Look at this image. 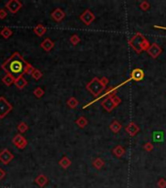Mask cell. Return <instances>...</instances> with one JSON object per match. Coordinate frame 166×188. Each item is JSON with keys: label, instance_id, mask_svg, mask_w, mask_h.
I'll use <instances>...</instances> for the list:
<instances>
[{"label": "cell", "instance_id": "1", "mask_svg": "<svg viewBox=\"0 0 166 188\" xmlns=\"http://www.w3.org/2000/svg\"><path fill=\"white\" fill-rule=\"evenodd\" d=\"M1 69L7 75L12 76L16 79L24 75H31L35 68L26 61L19 52H14L12 56L1 65Z\"/></svg>", "mask_w": 166, "mask_h": 188}, {"label": "cell", "instance_id": "2", "mask_svg": "<svg viewBox=\"0 0 166 188\" xmlns=\"http://www.w3.org/2000/svg\"><path fill=\"white\" fill-rule=\"evenodd\" d=\"M108 83V79L107 77H93L91 81L86 84V89L95 97L99 96L106 90V86Z\"/></svg>", "mask_w": 166, "mask_h": 188}, {"label": "cell", "instance_id": "3", "mask_svg": "<svg viewBox=\"0 0 166 188\" xmlns=\"http://www.w3.org/2000/svg\"><path fill=\"white\" fill-rule=\"evenodd\" d=\"M128 44L137 53H141L142 51H147L148 48L150 47V42L141 33H136L132 38L129 39Z\"/></svg>", "mask_w": 166, "mask_h": 188}, {"label": "cell", "instance_id": "4", "mask_svg": "<svg viewBox=\"0 0 166 188\" xmlns=\"http://www.w3.org/2000/svg\"><path fill=\"white\" fill-rule=\"evenodd\" d=\"M120 103H121V99L119 97H117L116 95H111L105 97V99L101 102V105L107 112H111Z\"/></svg>", "mask_w": 166, "mask_h": 188}, {"label": "cell", "instance_id": "5", "mask_svg": "<svg viewBox=\"0 0 166 188\" xmlns=\"http://www.w3.org/2000/svg\"><path fill=\"white\" fill-rule=\"evenodd\" d=\"M12 110V104L4 96H0V119H4Z\"/></svg>", "mask_w": 166, "mask_h": 188}, {"label": "cell", "instance_id": "6", "mask_svg": "<svg viewBox=\"0 0 166 188\" xmlns=\"http://www.w3.org/2000/svg\"><path fill=\"white\" fill-rule=\"evenodd\" d=\"M22 7V4L19 0H9L5 3V8H6L10 13L17 14Z\"/></svg>", "mask_w": 166, "mask_h": 188}, {"label": "cell", "instance_id": "7", "mask_svg": "<svg viewBox=\"0 0 166 188\" xmlns=\"http://www.w3.org/2000/svg\"><path fill=\"white\" fill-rule=\"evenodd\" d=\"M79 19L81 20V22L83 23L84 25L86 26H90L92 23L95 21L96 16L94 15V13H92L89 9H86L84 12L79 16Z\"/></svg>", "mask_w": 166, "mask_h": 188}, {"label": "cell", "instance_id": "8", "mask_svg": "<svg viewBox=\"0 0 166 188\" xmlns=\"http://www.w3.org/2000/svg\"><path fill=\"white\" fill-rule=\"evenodd\" d=\"M12 143L19 149L22 150L27 146V140L22 136V134H16L13 139H12Z\"/></svg>", "mask_w": 166, "mask_h": 188}, {"label": "cell", "instance_id": "9", "mask_svg": "<svg viewBox=\"0 0 166 188\" xmlns=\"http://www.w3.org/2000/svg\"><path fill=\"white\" fill-rule=\"evenodd\" d=\"M14 155L9 149H4L0 152V162L3 165H8L11 161H13Z\"/></svg>", "mask_w": 166, "mask_h": 188}, {"label": "cell", "instance_id": "10", "mask_svg": "<svg viewBox=\"0 0 166 188\" xmlns=\"http://www.w3.org/2000/svg\"><path fill=\"white\" fill-rule=\"evenodd\" d=\"M147 51H148V53L152 57V58H157V57L161 54L162 49L156 43H153V44L150 45V47L148 48Z\"/></svg>", "mask_w": 166, "mask_h": 188}, {"label": "cell", "instance_id": "11", "mask_svg": "<svg viewBox=\"0 0 166 188\" xmlns=\"http://www.w3.org/2000/svg\"><path fill=\"white\" fill-rule=\"evenodd\" d=\"M65 17H66V13L61 8H56L53 12L51 13V18L57 23L62 22L65 19Z\"/></svg>", "mask_w": 166, "mask_h": 188}, {"label": "cell", "instance_id": "12", "mask_svg": "<svg viewBox=\"0 0 166 188\" xmlns=\"http://www.w3.org/2000/svg\"><path fill=\"white\" fill-rule=\"evenodd\" d=\"M54 45H55V43L52 39L47 37L40 43V47H41L44 51H46V52H50V51L54 48Z\"/></svg>", "mask_w": 166, "mask_h": 188}, {"label": "cell", "instance_id": "13", "mask_svg": "<svg viewBox=\"0 0 166 188\" xmlns=\"http://www.w3.org/2000/svg\"><path fill=\"white\" fill-rule=\"evenodd\" d=\"M144 76H145V73H144V72H143V70L135 69L132 71V73H131L130 79H133V81H140L144 78Z\"/></svg>", "mask_w": 166, "mask_h": 188}, {"label": "cell", "instance_id": "14", "mask_svg": "<svg viewBox=\"0 0 166 188\" xmlns=\"http://www.w3.org/2000/svg\"><path fill=\"white\" fill-rule=\"evenodd\" d=\"M125 130L127 132V133L130 135V136H135L137 133L139 132V127L135 123H130L126 127H125Z\"/></svg>", "mask_w": 166, "mask_h": 188}, {"label": "cell", "instance_id": "15", "mask_svg": "<svg viewBox=\"0 0 166 188\" xmlns=\"http://www.w3.org/2000/svg\"><path fill=\"white\" fill-rule=\"evenodd\" d=\"M27 81L26 79L24 77V76H21V77H17L16 79H15V81H14V84H15V86L18 88V89H20V90H22V89H24L26 85H27Z\"/></svg>", "mask_w": 166, "mask_h": 188}, {"label": "cell", "instance_id": "16", "mask_svg": "<svg viewBox=\"0 0 166 188\" xmlns=\"http://www.w3.org/2000/svg\"><path fill=\"white\" fill-rule=\"evenodd\" d=\"M33 31L37 36H43L47 31V27L42 24H38L33 27Z\"/></svg>", "mask_w": 166, "mask_h": 188}, {"label": "cell", "instance_id": "17", "mask_svg": "<svg viewBox=\"0 0 166 188\" xmlns=\"http://www.w3.org/2000/svg\"><path fill=\"white\" fill-rule=\"evenodd\" d=\"M34 182H35L39 187H44L48 183V178L45 174L41 173V174H39L35 179H34Z\"/></svg>", "mask_w": 166, "mask_h": 188}, {"label": "cell", "instance_id": "18", "mask_svg": "<svg viewBox=\"0 0 166 188\" xmlns=\"http://www.w3.org/2000/svg\"><path fill=\"white\" fill-rule=\"evenodd\" d=\"M59 165H60V167L63 168L64 169H67L71 167V161L68 159L67 156H64L63 157L61 160L59 161Z\"/></svg>", "mask_w": 166, "mask_h": 188}, {"label": "cell", "instance_id": "19", "mask_svg": "<svg viewBox=\"0 0 166 188\" xmlns=\"http://www.w3.org/2000/svg\"><path fill=\"white\" fill-rule=\"evenodd\" d=\"M12 35H13V31L8 27H4L2 30L0 31V36H1L4 39H8Z\"/></svg>", "mask_w": 166, "mask_h": 188}, {"label": "cell", "instance_id": "20", "mask_svg": "<svg viewBox=\"0 0 166 188\" xmlns=\"http://www.w3.org/2000/svg\"><path fill=\"white\" fill-rule=\"evenodd\" d=\"M112 154L115 157L117 158H120V157H122L124 154H125V149L122 147V146H116V147H114L113 149H112Z\"/></svg>", "mask_w": 166, "mask_h": 188}, {"label": "cell", "instance_id": "21", "mask_svg": "<svg viewBox=\"0 0 166 188\" xmlns=\"http://www.w3.org/2000/svg\"><path fill=\"white\" fill-rule=\"evenodd\" d=\"M75 123H76V125L78 127H80V128H84L85 127H86V125L88 124V119L85 118V117H83V116H81V117H79L76 121H75Z\"/></svg>", "mask_w": 166, "mask_h": 188}, {"label": "cell", "instance_id": "22", "mask_svg": "<svg viewBox=\"0 0 166 188\" xmlns=\"http://www.w3.org/2000/svg\"><path fill=\"white\" fill-rule=\"evenodd\" d=\"M121 127H122L121 123H120L119 122H117V121H113V122L111 123V125H110L111 130L112 132H114V133H117L119 130L121 129Z\"/></svg>", "mask_w": 166, "mask_h": 188}, {"label": "cell", "instance_id": "23", "mask_svg": "<svg viewBox=\"0 0 166 188\" xmlns=\"http://www.w3.org/2000/svg\"><path fill=\"white\" fill-rule=\"evenodd\" d=\"M15 81V78L12 77V76H10V75H5L3 77H2V82L5 84V85H7V86H10V85H12Z\"/></svg>", "mask_w": 166, "mask_h": 188}, {"label": "cell", "instance_id": "24", "mask_svg": "<svg viewBox=\"0 0 166 188\" xmlns=\"http://www.w3.org/2000/svg\"><path fill=\"white\" fill-rule=\"evenodd\" d=\"M92 165H93V167H94L95 169H101L103 167L105 166V162H104V160H102L101 158H96L95 160H93Z\"/></svg>", "mask_w": 166, "mask_h": 188}, {"label": "cell", "instance_id": "25", "mask_svg": "<svg viewBox=\"0 0 166 188\" xmlns=\"http://www.w3.org/2000/svg\"><path fill=\"white\" fill-rule=\"evenodd\" d=\"M67 105L68 108H71V109H75L78 106V100L75 97H71L67 101Z\"/></svg>", "mask_w": 166, "mask_h": 188}, {"label": "cell", "instance_id": "26", "mask_svg": "<svg viewBox=\"0 0 166 188\" xmlns=\"http://www.w3.org/2000/svg\"><path fill=\"white\" fill-rule=\"evenodd\" d=\"M17 128H18V130L21 133H25V132H26L27 130H28V125L25 122H21V123H19Z\"/></svg>", "mask_w": 166, "mask_h": 188}, {"label": "cell", "instance_id": "27", "mask_svg": "<svg viewBox=\"0 0 166 188\" xmlns=\"http://www.w3.org/2000/svg\"><path fill=\"white\" fill-rule=\"evenodd\" d=\"M30 76L32 77V78L35 79V81H39V79L43 77V73H42V72L40 71V70H38V69H34V71L32 72V73H31Z\"/></svg>", "mask_w": 166, "mask_h": 188}, {"label": "cell", "instance_id": "28", "mask_svg": "<svg viewBox=\"0 0 166 188\" xmlns=\"http://www.w3.org/2000/svg\"><path fill=\"white\" fill-rule=\"evenodd\" d=\"M33 94L36 98H41L43 97V95L45 94V91L41 87H36L33 90Z\"/></svg>", "mask_w": 166, "mask_h": 188}, {"label": "cell", "instance_id": "29", "mask_svg": "<svg viewBox=\"0 0 166 188\" xmlns=\"http://www.w3.org/2000/svg\"><path fill=\"white\" fill-rule=\"evenodd\" d=\"M70 42L74 45V46H76V45L80 42V37L77 36V35H72L71 37H70Z\"/></svg>", "mask_w": 166, "mask_h": 188}, {"label": "cell", "instance_id": "30", "mask_svg": "<svg viewBox=\"0 0 166 188\" xmlns=\"http://www.w3.org/2000/svg\"><path fill=\"white\" fill-rule=\"evenodd\" d=\"M152 137H153V140H156L157 142L162 141L163 140V132H154Z\"/></svg>", "mask_w": 166, "mask_h": 188}, {"label": "cell", "instance_id": "31", "mask_svg": "<svg viewBox=\"0 0 166 188\" xmlns=\"http://www.w3.org/2000/svg\"><path fill=\"white\" fill-rule=\"evenodd\" d=\"M140 8L142 10H148V8H150V4H148V2H147V1H143L140 4Z\"/></svg>", "mask_w": 166, "mask_h": 188}, {"label": "cell", "instance_id": "32", "mask_svg": "<svg viewBox=\"0 0 166 188\" xmlns=\"http://www.w3.org/2000/svg\"><path fill=\"white\" fill-rule=\"evenodd\" d=\"M7 17V12L5 9H0V20H4Z\"/></svg>", "mask_w": 166, "mask_h": 188}, {"label": "cell", "instance_id": "33", "mask_svg": "<svg viewBox=\"0 0 166 188\" xmlns=\"http://www.w3.org/2000/svg\"><path fill=\"white\" fill-rule=\"evenodd\" d=\"M144 148L147 151H152L153 149V146H152V144L151 143V142H148V143H146L144 145Z\"/></svg>", "mask_w": 166, "mask_h": 188}, {"label": "cell", "instance_id": "34", "mask_svg": "<svg viewBox=\"0 0 166 188\" xmlns=\"http://www.w3.org/2000/svg\"><path fill=\"white\" fill-rule=\"evenodd\" d=\"M5 176H6V172H5L3 169L0 168V181H1Z\"/></svg>", "mask_w": 166, "mask_h": 188}]
</instances>
